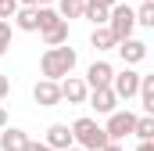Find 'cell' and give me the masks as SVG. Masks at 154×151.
<instances>
[{"label":"cell","mask_w":154,"mask_h":151,"mask_svg":"<svg viewBox=\"0 0 154 151\" xmlns=\"http://www.w3.org/2000/svg\"><path fill=\"white\" fill-rule=\"evenodd\" d=\"M79 54L72 47H65V43H57V47H47L43 50V58H39V72L43 79H65V76L75 69Z\"/></svg>","instance_id":"6da1fadb"},{"label":"cell","mask_w":154,"mask_h":151,"mask_svg":"<svg viewBox=\"0 0 154 151\" xmlns=\"http://www.w3.org/2000/svg\"><path fill=\"white\" fill-rule=\"evenodd\" d=\"M72 140H75L82 151H100L108 144V133H104V126H97V119L79 115L75 122H72Z\"/></svg>","instance_id":"7a4b0ae2"},{"label":"cell","mask_w":154,"mask_h":151,"mask_svg":"<svg viewBox=\"0 0 154 151\" xmlns=\"http://www.w3.org/2000/svg\"><path fill=\"white\" fill-rule=\"evenodd\" d=\"M108 29H111V36L115 40H125L133 36V29H136V18H133V7L122 0V4H115L111 11H108Z\"/></svg>","instance_id":"3957f363"},{"label":"cell","mask_w":154,"mask_h":151,"mask_svg":"<svg viewBox=\"0 0 154 151\" xmlns=\"http://www.w3.org/2000/svg\"><path fill=\"white\" fill-rule=\"evenodd\" d=\"M133 126H136V115L129 108H115V112H108L104 133H108V140H125V137H133Z\"/></svg>","instance_id":"277c9868"},{"label":"cell","mask_w":154,"mask_h":151,"mask_svg":"<svg viewBox=\"0 0 154 151\" xmlns=\"http://www.w3.org/2000/svg\"><path fill=\"white\" fill-rule=\"evenodd\" d=\"M111 90H115L118 101H129V97H136V90H140V72L133 69V65H125L122 72L111 76Z\"/></svg>","instance_id":"5b68a950"},{"label":"cell","mask_w":154,"mask_h":151,"mask_svg":"<svg viewBox=\"0 0 154 151\" xmlns=\"http://www.w3.org/2000/svg\"><path fill=\"white\" fill-rule=\"evenodd\" d=\"M57 86H61V101H68V104H86V94H90V86H86V79H79V76H65V79H57Z\"/></svg>","instance_id":"8992f818"},{"label":"cell","mask_w":154,"mask_h":151,"mask_svg":"<svg viewBox=\"0 0 154 151\" xmlns=\"http://www.w3.org/2000/svg\"><path fill=\"white\" fill-rule=\"evenodd\" d=\"M32 101H36L39 108H57V104H61V86H57V79H39L36 86H32Z\"/></svg>","instance_id":"52a82bcc"},{"label":"cell","mask_w":154,"mask_h":151,"mask_svg":"<svg viewBox=\"0 0 154 151\" xmlns=\"http://www.w3.org/2000/svg\"><path fill=\"white\" fill-rule=\"evenodd\" d=\"M86 104H90L97 115H108V112H115V108H118V97H115L111 86H93V90L86 94Z\"/></svg>","instance_id":"ba28073f"},{"label":"cell","mask_w":154,"mask_h":151,"mask_svg":"<svg viewBox=\"0 0 154 151\" xmlns=\"http://www.w3.org/2000/svg\"><path fill=\"white\" fill-rule=\"evenodd\" d=\"M115 50H118V58H122L125 65H140V61L147 58V43H143V40H136V36L118 40V43H115Z\"/></svg>","instance_id":"9c48e42d"},{"label":"cell","mask_w":154,"mask_h":151,"mask_svg":"<svg viewBox=\"0 0 154 151\" xmlns=\"http://www.w3.org/2000/svg\"><path fill=\"white\" fill-rule=\"evenodd\" d=\"M43 144H50L54 151L72 148V144H75V140H72V126H68V122H50V126H47V137H43Z\"/></svg>","instance_id":"30bf717a"},{"label":"cell","mask_w":154,"mask_h":151,"mask_svg":"<svg viewBox=\"0 0 154 151\" xmlns=\"http://www.w3.org/2000/svg\"><path fill=\"white\" fill-rule=\"evenodd\" d=\"M29 144V133L18 130V126H4L0 130V151H25Z\"/></svg>","instance_id":"8fae6325"},{"label":"cell","mask_w":154,"mask_h":151,"mask_svg":"<svg viewBox=\"0 0 154 151\" xmlns=\"http://www.w3.org/2000/svg\"><path fill=\"white\" fill-rule=\"evenodd\" d=\"M111 76H115V69L100 58V61H93L90 69H86V86L93 90V86H111Z\"/></svg>","instance_id":"7c38bea8"},{"label":"cell","mask_w":154,"mask_h":151,"mask_svg":"<svg viewBox=\"0 0 154 151\" xmlns=\"http://www.w3.org/2000/svg\"><path fill=\"white\" fill-rule=\"evenodd\" d=\"M11 22H14V29H22V33H36V29H39L36 7H18V11L11 14Z\"/></svg>","instance_id":"4fadbf2b"},{"label":"cell","mask_w":154,"mask_h":151,"mask_svg":"<svg viewBox=\"0 0 154 151\" xmlns=\"http://www.w3.org/2000/svg\"><path fill=\"white\" fill-rule=\"evenodd\" d=\"M115 43L118 40L111 36L108 25H93V33H90V47H93V50H115Z\"/></svg>","instance_id":"5bb4252c"},{"label":"cell","mask_w":154,"mask_h":151,"mask_svg":"<svg viewBox=\"0 0 154 151\" xmlns=\"http://www.w3.org/2000/svg\"><path fill=\"white\" fill-rule=\"evenodd\" d=\"M108 11H111V7H104V4H97V0H86V4H82V18L93 22V25H108Z\"/></svg>","instance_id":"9a60e30c"},{"label":"cell","mask_w":154,"mask_h":151,"mask_svg":"<svg viewBox=\"0 0 154 151\" xmlns=\"http://www.w3.org/2000/svg\"><path fill=\"white\" fill-rule=\"evenodd\" d=\"M136 97H140L143 112L154 115V76H140V90H136Z\"/></svg>","instance_id":"2e32d148"},{"label":"cell","mask_w":154,"mask_h":151,"mask_svg":"<svg viewBox=\"0 0 154 151\" xmlns=\"http://www.w3.org/2000/svg\"><path fill=\"white\" fill-rule=\"evenodd\" d=\"M133 18L140 29H154V0H140V7H133Z\"/></svg>","instance_id":"e0dca14e"},{"label":"cell","mask_w":154,"mask_h":151,"mask_svg":"<svg viewBox=\"0 0 154 151\" xmlns=\"http://www.w3.org/2000/svg\"><path fill=\"white\" fill-rule=\"evenodd\" d=\"M47 47H57V43H68V22H57L54 29H47V33H39Z\"/></svg>","instance_id":"ac0fdd59"},{"label":"cell","mask_w":154,"mask_h":151,"mask_svg":"<svg viewBox=\"0 0 154 151\" xmlns=\"http://www.w3.org/2000/svg\"><path fill=\"white\" fill-rule=\"evenodd\" d=\"M133 137H136V140H154V115H136Z\"/></svg>","instance_id":"d6986e66"},{"label":"cell","mask_w":154,"mask_h":151,"mask_svg":"<svg viewBox=\"0 0 154 151\" xmlns=\"http://www.w3.org/2000/svg\"><path fill=\"white\" fill-rule=\"evenodd\" d=\"M82 4H86V0H57V14H61L65 22L82 18Z\"/></svg>","instance_id":"ffe728a7"},{"label":"cell","mask_w":154,"mask_h":151,"mask_svg":"<svg viewBox=\"0 0 154 151\" xmlns=\"http://www.w3.org/2000/svg\"><path fill=\"white\" fill-rule=\"evenodd\" d=\"M11 50V22L7 18H0V58Z\"/></svg>","instance_id":"44dd1931"},{"label":"cell","mask_w":154,"mask_h":151,"mask_svg":"<svg viewBox=\"0 0 154 151\" xmlns=\"http://www.w3.org/2000/svg\"><path fill=\"white\" fill-rule=\"evenodd\" d=\"M18 11V0H0V18H11Z\"/></svg>","instance_id":"7402d4cb"},{"label":"cell","mask_w":154,"mask_h":151,"mask_svg":"<svg viewBox=\"0 0 154 151\" xmlns=\"http://www.w3.org/2000/svg\"><path fill=\"white\" fill-rule=\"evenodd\" d=\"M25 151H54V148H50V144H43V140H32V137H29Z\"/></svg>","instance_id":"603a6c76"},{"label":"cell","mask_w":154,"mask_h":151,"mask_svg":"<svg viewBox=\"0 0 154 151\" xmlns=\"http://www.w3.org/2000/svg\"><path fill=\"white\" fill-rule=\"evenodd\" d=\"M7 90H11V79H7V76H0V101L7 97Z\"/></svg>","instance_id":"cb8c5ba5"},{"label":"cell","mask_w":154,"mask_h":151,"mask_svg":"<svg viewBox=\"0 0 154 151\" xmlns=\"http://www.w3.org/2000/svg\"><path fill=\"white\" fill-rule=\"evenodd\" d=\"M100 151H125V148H122V140H108V144H104Z\"/></svg>","instance_id":"d4e9b609"},{"label":"cell","mask_w":154,"mask_h":151,"mask_svg":"<svg viewBox=\"0 0 154 151\" xmlns=\"http://www.w3.org/2000/svg\"><path fill=\"white\" fill-rule=\"evenodd\" d=\"M136 151H154V140H140V144H136Z\"/></svg>","instance_id":"484cf974"},{"label":"cell","mask_w":154,"mask_h":151,"mask_svg":"<svg viewBox=\"0 0 154 151\" xmlns=\"http://www.w3.org/2000/svg\"><path fill=\"white\" fill-rule=\"evenodd\" d=\"M4 126H7V108L0 104V130H4Z\"/></svg>","instance_id":"4316f807"},{"label":"cell","mask_w":154,"mask_h":151,"mask_svg":"<svg viewBox=\"0 0 154 151\" xmlns=\"http://www.w3.org/2000/svg\"><path fill=\"white\" fill-rule=\"evenodd\" d=\"M18 7H36V0H18Z\"/></svg>","instance_id":"83f0119b"},{"label":"cell","mask_w":154,"mask_h":151,"mask_svg":"<svg viewBox=\"0 0 154 151\" xmlns=\"http://www.w3.org/2000/svg\"><path fill=\"white\" fill-rule=\"evenodd\" d=\"M97 4H104V7H115V4H122V0H97Z\"/></svg>","instance_id":"f1b7e54d"},{"label":"cell","mask_w":154,"mask_h":151,"mask_svg":"<svg viewBox=\"0 0 154 151\" xmlns=\"http://www.w3.org/2000/svg\"><path fill=\"white\" fill-rule=\"evenodd\" d=\"M65 151H82V148H79V144H72V148H65Z\"/></svg>","instance_id":"f546056e"},{"label":"cell","mask_w":154,"mask_h":151,"mask_svg":"<svg viewBox=\"0 0 154 151\" xmlns=\"http://www.w3.org/2000/svg\"><path fill=\"white\" fill-rule=\"evenodd\" d=\"M36 4H57V0H36Z\"/></svg>","instance_id":"4dcf8cb0"}]
</instances>
